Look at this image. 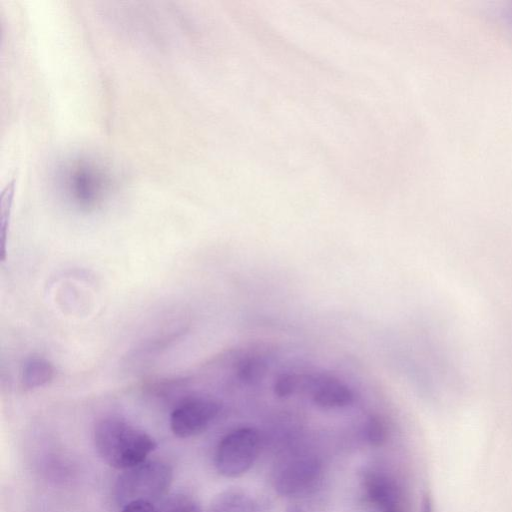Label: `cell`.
Returning <instances> with one entry per match:
<instances>
[{
	"instance_id": "6da1fadb",
	"label": "cell",
	"mask_w": 512,
	"mask_h": 512,
	"mask_svg": "<svg viewBox=\"0 0 512 512\" xmlns=\"http://www.w3.org/2000/svg\"><path fill=\"white\" fill-rule=\"evenodd\" d=\"M97 453L109 466L126 470L149 459L157 447L146 431L119 417H105L93 432Z\"/></svg>"
},
{
	"instance_id": "7a4b0ae2",
	"label": "cell",
	"mask_w": 512,
	"mask_h": 512,
	"mask_svg": "<svg viewBox=\"0 0 512 512\" xmlns=\"http://www.w3.org/2000/svg\"><path fill=\"white\" fill-rule=\"evenodd\" d=\"M172 480L173 470L169 464L147 459L123 470L118 476L114 486L115 499L121 507L136 501L155 504L167 494Z\"/></svg>"
},
{
	"instance_id": "3957f363",
	"label": "cell",
	"mask_w": 512,
	"mask_h": 512,
	"mask_svg": "<svg viewBox=\"0 0 512 512\" xmlns=\"http://www.w3.org/2000/svg\"><path fill=\"white\" fill-rule=\"evenodd\" d=\"M60 185L77 204L90 208L105 198L112 188V179L107 169L95 160L78 158L63 167Z\"/></svg>"
},
{
	"instance_id": "277c9868",
	"label": "cell",
	"mask_w": 512,
	"mask_h": 512,
	"mask_svg": "<svg viewBox=\"0 0 512 512\" xmlns=\"http://www.w3.org/2000/svg\"><path fill=\"white\" fill-rule=\"evenodd\" d=\"M260 451V436L252 427H240L227 433L219 441L214 465L227 478L245 474L255 463Z\"/></svg>"
},
{
	"instance_id": "5b68a950",
	"label": "cell",
	"mask_w": 512,
	"mask_h": 512,
	"mask_svg": "<svg viewBox=\"0 0 512 512\" xmlns=\"http://www.w3.org/2000/svg\"><path fill=\"white\" fill-rule=\"evenodd\" d=\"M322 476V466L318 458L298 455L280 463L273 476L276 492L282 496L305 495L315 489Z\"/></svg>"
},
{
	"instance_id": "8992f818",
	"label": "cell",
	"mask_w": 512,
	"mask_h": 512,
	"mask_svg": "<svg viewBox=\"0 0 512 512\" xmlns=\"http://www.w3.org/2000/svg\"><path fill=\"white\" fill-rule=\"evenodd\" d=\"M219 404L205 396L182 400L170 414V429L179 438H190L204 432L217 417Z\"/></svg>"
},
{
	"instance_id": "52a82bcc",
	"label": "cell",
	"mask_w": 512,
	"mask_h": 512,
	"mask_svg": "<svg viewBox=\"0 0 512 512\" xmlns=\"http://www.w3.org/2000/svg\"><path fill=\"white\" fill-rule=\"evenodd\" d=\"M310 387L313 402L321 408H344L355 400L354 391L333 376H319L312 380Z\"/></svg>"
},
{
	"instance_id": "ba28073f",
	"label": "cell",
	"mask_w": 512,
	"mask_h": 512,
	"mask_svg": "<svg viewBox=\"0 0 512 512\" xmlns=\"http://www.w3.org/2000/svg\"><path fill=\"white\" fill-rule=\"evenodd\" d=\"M364 490L369 501L381 512L400 509L398 490L386 475L377 472L367 473L364 477Z\"/></svg>"
},
{
	"instance_id": "9c48e42d",
	"label": "cell",
	"mask_w": 512,
	"mask_h": 512,
	"mask_svg": "<svg viewBox=\"0 0 512 512\" xmlns=\"http://www.w3.org/2000/svg\"><path fill=\"white\" fill-rule=\"evenodd\" d=\"M208 512H260L255 500L241 489H226L211 501Z\"/></svg>"
},
{
	"instance_id": "30bf717a",
	"label": "cell",
	"mask_w": 512,
	"mask_h": 512,
	"mask_svg": "<svg viewBox=\"0 0 512 512\" xmlns=\"http://www.w3.org/2000/svg\"><path fill=\"white\" fill-rule=\"evenodd\" d=\"M53 376L54 368L49 361L42 357H32L23 365L21 382L24 388L33 389L47 384Z\"/></svg>"
},
{
	"instance_id": "8fae6325",
	"label": "cell",
	"mask_w": 512,
	"mask_h": 512,
	"mask_svg": "<svg viewBox=\"0 0 512 512\" xmlns=\"http://www.w3.org/2000/svg\"><path fill=\"white\" fill-rule=\"evenodd\" d=\"M162 512H202L199 504L188 495L177 494L169 497L161 508Z\"/></svg>"
},
{
	"instance_id": "7c38bea8",
	"label": "cell",
	"mask_w": 512,
	"mask_h": 512,
	"mask_svg": "<svg viewBox=\"0 0 512 512\" xmlns=\"http://www.w3.org/2000/svg\"><path fill=\"white\" fill-rule=\"evenodd\" d=\"M265 371V364L257 359L246 358L239 364L238 375L243 381H256L262 378Z\"/></svg>"
},
{
	"instance_id": "4fadbf2b",
	"label": "cell",
	"mask_w": 512,
	"mask_h": 512,
	"mask_svg": "<svg viewBox=\"0 0 512 512\" xmlns=\"http://www.w3.org/2000/svg\"><path fill=\"white\" fill-rule=\"evenodd\" d=\"M300 379L295 374H282L275 381L274 390L279 397H288L295 393L300 384Z\"/></svg>"
},
{
	"instance_id": "5bb4252c",
	"label": "cell",
	"mask_w": 512,
	"mask_h": 512,
	"mask_svg": "<svg viewBox=\"0 0 512 512\" xmlns=\"http://www.w3.org/2000/svg\"><path fill=\"white\" fill-rule=\"evenodd\" d=\"M366 438L373 446H381L386 439V429L379 418L373 417L366 425Z\"/></svg>"
},
{
	"instance_id": "9a60e30c",
	"label": "cell",
	"mask_w": 512,
	"mask_h": 512,
	"mask_svg": "<svg viewBox=\"0 0 512 512\" xmlns=\"http://www.w3.org/2000/svg\"><path fill=\"white\" fill-rule=\"evenodd\" d=\"M121 512H162L155 504L145 501H136L122 506Z\"/></svg>"
},
{
	"instance_id": "2e32d148",
	"label": "cell",
	"mask_w": 512,
	"mask_h": 512,
	"mask_svg": "<svg viewBox=\"0 0 512 512\" xmlns=\"http://www.w3.org/2000/svg\"><path fill=\"white\" fill-rule=\"evenodd\" d=\"M391 512H401V510L397 509V510H394V511H391Z\"/></svg>"
}]
</instances>
